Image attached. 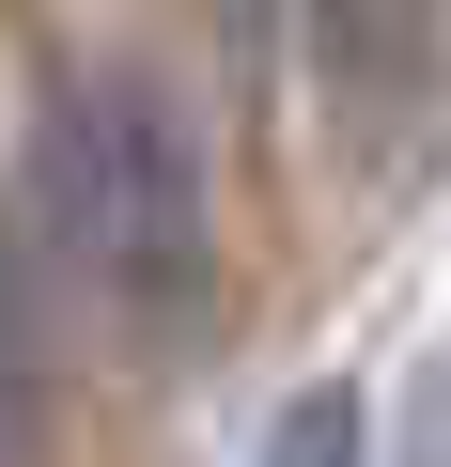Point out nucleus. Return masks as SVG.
<instances>
[{"label":"nucleus","mask_w":451,"mask_h":467,"mask_svg":"<svg viewBox=\"0 0 451 467\" xmlns=\"http://www.w3.org/2000/svg\"><path fill=\"white\" fill-rule=\"evenodd\" d=\"M32 202H47V250L125 312V327H202L218 296V202H202V156L187 125L140 94V78H78L47 125H32Z\"/></svg>","instance_id":"nucleus-1"},{"label":"nucleus","mask_w":451,"mask_h":467,"mask_svg":"<svg viewBox=\"0 0 451 467\" xmlns=\"http://www.w3.org/2000/svg\"><path fill=\"white\" fill-rule=\"evenodd\" d=\"M420 467H451V358H436V451H420Z\"/></svg>","instance_id":"nucleus-5"},{"label":"nucleus","mask_w":451,"mask_h":467,"mask_svg":"<svg viewBox=\"0 0 451 467\" xmlns=\"http://www.w3.org/2000/svg\"><path fill=\"white\" fill-rule=\"evenodd\" d=\"M358 436H374V405L327 374V389H296V405L265 420V467H358Z\"/></svg>","instance_id":"nucleus-4"},{"label":"nucleus","mask_w":451,"mask_h":467,"mask_svg":"<svg viewBox=\"0 0 451 467\" xmlns=\"http://www.w3.org/2000/svg\"><path fill=\"white\" fill-rule=\"evenodd\" d=\"M32 451H47V358H32V281L0 250V467H32Z\"/></svg>","instance_id":"nucleus-3"},{"label":"nucleus","mask_w":451,"mask_h":467,"mask_svg":"<svg viewBox=\"0 0 451 467\" xmlns=\"http://www.w3.org/2000/svg\"><path fill=\"white\" fill-rule=\"evenodd\" d=\"M312 63H327V94H405L420 0H312Z\"/></svg>","instance_id":"nucleus-2"}]
</instances>
